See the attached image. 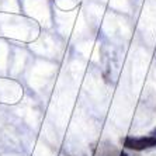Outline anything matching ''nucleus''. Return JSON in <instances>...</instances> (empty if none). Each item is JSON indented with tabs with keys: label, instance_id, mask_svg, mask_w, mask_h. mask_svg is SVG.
<instances>
[{
	"label": "nucleus",
	"instance_id": "1",
	"mask_svg": "<svg viewBox=\"0 0 156 156\" xmlns=\"http://www.w3.org/2000/svg\"><path fill=\"white\" fill-rule=\"evenodd\" d=\"M124 145L128 149L134 151H144L156 146V136H144V138H127Z\"/></svg>",
	"mask_w": 156,
	"mask_h": 156
},
{
	"label": "nucleus",
	"instance_id": "2",
	"mask_svg": "<svg viewBox=\"0 0 156 156\" xmlns=\"http://www.w3.org/2000/svg\"><path fill=\"white\" fill-rule=\"evenodd\" d=\"M153 136H156V129H155V131H153Z\"/></svg>",
	"mask_w": 156,
	"mask_h": 156
}]
</instances>
